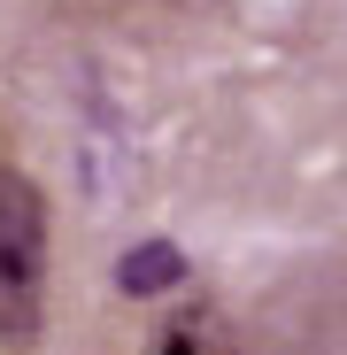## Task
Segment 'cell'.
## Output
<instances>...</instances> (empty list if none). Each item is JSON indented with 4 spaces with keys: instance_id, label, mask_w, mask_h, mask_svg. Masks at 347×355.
Here are the masks:
<instances>
[{
    "instance_id": "obj_1",
    "label": "cell",
    "mask_w": 347,
    "mask_h": 355,
    "mask_svg": "<svg viewBox=\"0 0 347 355\" xmlns=\"http://www.w3.org/2000/svg\"><path fill=\"white\" fill-rule=\"evenodd\" d=\"M247 355H347V240L285 263L240 317Z\"/></svg>"
},
{
    "instance_id": "obj_2",
    "label": "cell",
    "mask_w": 347,
    "mask_h": 355,
    "mask_svg": "<svg viewBox=\"0 0 347 355\" xmlns=\"http://www.w3.org/2000/svg\"><path fill=\"white\" fill-rule=\"evenodd\" d=\"M46 263L54 216L24 162L0 155V355H31L46 332Z\"/></svg>"
},
{
    "instance_id": "obj_3",
    "label": "cell",
    "mask_w": 347,
    "mask_h": 355,
    "mask_svg": "<svg viewBox=\"0 0 347 355\" xmlns=\"http://www.w3.org/2000/svg\"><path fill=\"white\" fill-rule=\"evenodd\" d=\"M147 355H247V340H240V317H231L216 293H178V302L154 317Z\"/></svg>"
}]
</instances>
